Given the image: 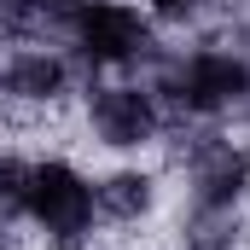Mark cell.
<instances>
[{"instance_id":"2","label":"cell","mask_w":250,"mask_h":250,"mask_svg":"<svg viewBox=\"0 0 250 250\" xmlns=\"http://www.w3.org/2000/svg\"><path fill=\"white\" fill-rule=\"evenodd\" d=\"M12 221H29L53 245H82L99 221V192L70 157H29Z\"/></svg>"},{"instance_id":"4","label":"cell","mask_w":250,"mask_h":250,"mask_svg":"<svg viewBox=\"0 0 250 250\" xmlns=\"http://www.w3.org/2000/svg\"><path fill=\"white\" fill-rule=\"evenodd\" d=\"M187 204L204 215H239L250 192V146L233 134H192L187 146Z\"/></svg>"},{"instance_id":"5","label":"cell","mask_w":250,"mask_h":250,"mask_svg":"<svg viewBox=\"0 0 250 250\" xmlns=\"http://www.w3.org/2000/svg\"><path fill=\"white\" fill-rule=\"evenodd\" d=\"M87 134L111 151H146L163 134V99L140 82H99L87 87Z\"/></svg>"},{"instance_id":"3","label":"cell","mask_w":250,"mask_h":250,"mask_svg":"<svg viewBox=\"0 0 250 250\" xmlns=\"http://www.w3.org/2000/svg\"><path fill=\"white\" fill-rule=\"evenodd\" d=\"M64 35L76 47L70 59L87 70H128L140 59H157L151 12H140L128 0H76L64 18Z\"/></svg>"},{"instance_id":"8","label":"cell","mask_w":250,"mask_h":250,"mask_svg":"<svg viewBox=\"0 0 250 250\" xmlns=\"http://www.w3.org/2000/svg\"><path fill=\"white\" fill-rule=\"evenodd\" d=\"M204 6H209V0H146V12L163 18V23H192Z\"/></svg>"},{"instance_id":"1","label":"cell","mask_w":250,"mask_h":250,"mask_svg":"<svg viewBox=\"0 0 250 250\" xmlns=\"http://www.w3.org/2000/svg\"><path fill=\"white\" fill-rule=\"evenodd\" d=\"M157 99L175 105L192 123H215L250 105V53L245 47H192L163 64Z\"/></svg>"},{"instance_id":"9","label":"cell","mask_w":250,"mask_h":250,"mask_svg":"<svg viewBox=\"0 0 250 250\" xmlns=\"http://www.w3.org/2000/svg\"><path fill=\"white\" fill-rule=\"evenodd\" d=\"M64 250H76V245H64Z\"/></svg>"},{"instance_id":"6","label":"cell","mask_w":250,"mask_h":250,"mask_svg":"<svg viewBox=\"0 0 250 250\" xmlns=\"http://www.w3.org/2000/svg\"><path fill=\"white\" fill-rule=\"evenodd\" d=\"M70 82H76V59L59 53V47H41V41L12 47L6 64H0V99L6 105L47 111V105H59L64 93H70Z\"/></svg>"},{"instance_id":"7","label":"cell","mask_w":250,"mask_h":250,"mask_svg":"<svg viewBox=\"0 0 250 250\" xmlns=\"http://www.w3.org/2000/svg\"><path fill=\"white\" fill-rule=\"evenodd\" d=\"M93 192H99V215H111V221H146L157 209V175L151 169H117V175L93 181Z\"/></svg>"}]
</instances>
